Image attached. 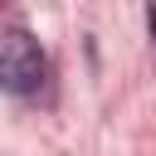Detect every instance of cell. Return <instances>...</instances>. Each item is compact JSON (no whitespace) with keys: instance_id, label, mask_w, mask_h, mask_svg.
Segmentation results:
<instances>
[{"instance_id":"cell-2","label":"cell","mask_w":156,"mask_h":156,"mask_svg":"<svg viewBox=\"0 0 156 156\" xmlns=\"http://www.w3.org/2000/svg\"><path fill=\"white\" fill-rule=\"evenodd\" d=\"M146 24H151V39H156V5L146 10Z\"/></svg>"},{"instance_id":"cell-1","label":"cell","mask_w":156,"mask_h":156,"mask_svg":"<svg viewBox=\"0 0 156 156\" xmlns=\"http://www.w3.org/2000/svg\"><path fill=\"white\" fill-rule=\"evenodd\" d=\"M44 88H49V54H44V44L29 29L5 24L0 29V93L20 98V102H34Z\"/></svg>"}]
</instances>
